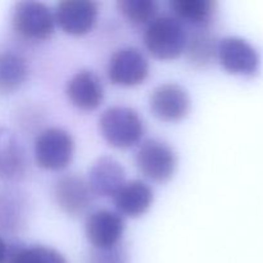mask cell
Returning a JSON list of instances; mask_svg holds the SVG:
<instances>
[{"instance_id":"obj_1","label":"cell","mask_w":263,"mask_h":263,"mask_svg":"<svg viewBox=\"0 0 263 263\" xmlns=\"http://www.w3.org/2000/svg\"><path fill=\"white\" fill-rule=\"evenodd\" d=\"M99 130L110 146L127 149L141 140L145 127L135 109L123 105H115L108 108L100 116Z\"/></svg>"},{"instance_id":"obj_2","label":"cell","mask_w":263,"mask_h":263,"mask_svg":"<svg viewBox=\"0 0 263 263\" xmlns=\"http://www.w3.org/2000/svg\"><path fill=\"white\" fill-rule=\"evenodd\" d=\"M187 32L185 26L174 15L157 17L144 32L145 48L154 58L162 61L176 59L185 51Z\"/></svg>"},{"instance_id":"obj_3","label":"cell","mask_w":263,"mask_h":263,"mask_svg":"<svg viewBox=\"0 0 263 263\" xmlns=\"http://www.w3.org/2000/svg\"><path fill=\"white\" fill-rule=\"evenodd\" d=\"M33 154L39 167L49 171H61L67 168L73 159V138L63 128H45L35 139Z\"/></svg>"},{"instance_id":"obj_4","label":"cell","mask_w":263,"mask_h":263,"mask_svg":"<svg viewBox=\"0 0 263 263\" xmlns=\"http://www.w3.org/2000/svg\"><path fill=\"white\" fill-rule=\"evenodd\" d=\"M12 27L22 39L43 41L54 33L55 18L44 3L20 2L13 8Z\"/></svg>"},{"instance_id":"obj_5","label":"cell","mask_w":263,"mask_h":263,"mask_svg":"<svg viewBox=\"0 0 263 263\" xmlns=\"http://www.w3.org/2000/svg\"><path fill=\"white\" fill-rule=\"evenodd\" d=\"M139 171L156 182H166L174 177L177 168V154L167 143L157 139L146 140L136 153Z\"/></svg>"},{"instance_id":"obj_6","label":"cell","mask_w":263,"mask_h":263,"mask_svg":"<svg viewBox=\"0 0 263 263\" xmlns=\"http://www.w3.org/2000/svg\"><path fill=\"white\" fill-rule=\"evenodd\" d=\"M107 74L113 85L123 87L138 86L148 77L149 62L138 48H121L110 57Z\"/></svg>"},{"instance_id":"obj_7","label":"cell","mask_w":263,"mask_h":263,"mask_svg":"<svg viewBox=\"0 0 263 263\" xmlns=\"http://www.w3.org/2000/svg\"><path fill=\"white\" fill-rule=\"evenodd\" d=\"M217 58L225 71L233 74L253 76L259 68L257 49L246 39L229 36L217 44Z\"/></svg>"},{"instance_id":"obj_8","label":"cell","mask_w":263,"mask_h":263,"mask_svg":"<svg viewBox=\"0 0 263 263\" xmlns=\"http://www.w3.org/2000/svg\"><path fill=\"white\" fill-rule=\"evenodd\" d=\"M151 110L158 120L176 122L187 116L192 107L189 92L181 85L167 82L157 86L149 98Z\"/></svg>"},{"instance_id":"obj_9","label":"cell","mask_w":263,"mask_h":263,"mask_svg":"<svg viewBox=\"0 0 263 263\" xmlns=\"http://www.w3.org/2000/svg\"><path fill=\"white\" fill-rule=\"evenodd\" d=\"M99 8L98 3L90 0H64L57 4L55 23L66 33L84 36L94 28Z\"/></svg>"},{"instance_id":"obj_10","label":"cell","mask_w":263,"mask_h":263,"mask_svg":"<svg viewBox=\"0 0 263 263\" xmlns=\"http://www.w3.org/2000/svg\"><path fill=\"white\" fill-rule=\"evenodd\" d=\"M94 197L87 180L76 174L64 175L54 185V198L64 213L81 216L91 207Z\"/></svg>"},{"instance_id":"obj_11","label":"cell","mask_w":263,"mask_h":263,"mask_svg":"<svg viewBox=\"0 0 263 263\" xmlns=\"http://www.w3.org/2000/svg\"><path fill=\"white\" fill-rule=\"evenodd\" d=\"M85 233L92 248H113L120 246L125 233V220L118 212L109 210L95 211L87 216Z\"/></svg>"},{"instance_id":"obj_12","label":"cell","mask_w":263,"mask_h":263,"mask_svg":"<svg viewBox=\"0 0 263 263\" xmlns=\"http://www.w3.org/2000/svg\"><path fill=\"white\" fill-rule=\"evenodd\" d=\"M66 94L72 105L81 110H95L104 100L102 80L91 69L76 72L68 81Z\"/></svg>"},{"instance_id":"obj_13","label":"cell","mask_w":263,"mask_h":263,"mask_svg":"<svg viewBox=\"0 0 263 263\" xmlns=\"http://www.w3.org/2000/svg\"><path fill=\"white\" fill-rule=\"evenodd\" d=\"M27 168V154L18 136L0 126V180L18 181L25 177Z\"/></svg>"},{"instance_id":"obj_14","label":"cell","mask_w":263,"mask_h":263,"mask_svg":"<svg viewBox=\"0 0 263 263\" xmlns=\"http://www.w3.org/2000/svg\"><path fill=\"white\" fill-rule=\"evenodd\" d=\"M87 182L95 197L113 198L126 182V172L117 159L103 156L94 162Z\"/></svg>"},{"instance_id":"obj_15","label":"cell","mask_w":263,"mask_h":263,"mask_svg":"<svg viewBox=\"0 0 263 263\" xmlns=\"http://www.w3.org/2000/svg\"><path fill=\"white\" fill-rule=\"evenodd\" d=\"M154 193L148 184L141 180H133L123 184V186L113 195L117 212L126 217L138 218L152 207Z\"/></svg>"},{"instance_id":"obj_16","label":"cell","mask_w":263,"mask_h":263,"mask_svg":"<svg viewBox=\"0 0 263 263\" xmlns=\"http://www.w3.org/2000/svg\"><path fill=\"white\" fill-rule=\"evenodd\" d=\"M30 68L21 54L12 50H0V94L18 91L27 81Z\"/></svg>"},{"instance_id":"obj_17","label":"cell","mask_w":263,"mask_h":263,"mask_svg":"<svg viewBox=\"0 0 263 263\" xmlns=\"http://www.w3.org/2000/svg\"><path fill=\"white\" fill-rule=\"evenodd\" d=\"M174 17L180 22L189 23L197 28H205L210 25L217 10L215 0H171L170 2Z\"/></svg>"},{"instance_id":"obj_18","label":"cell","mask_w":263,"mask_h":263,"mask_svg":"<svg viewBox=\"0 0 263 263\" xmlns=\"http://www.w3.org/2000/svg\"><path fill=\"white\" fill-rule=\"evenodd\" d=\"M185 51L192 63L205 66L217 57V43L205 28H198L193 35H187Z\"/></svg>"},{"instance_id":"obj_19","label":"cell","mask_w":263,"mask_h":263,"mask_svg":"<svg viewBox=\"0 0 263 263\" xmlns=\"http://www.w3.org/2000/svg\"><path fill=\"white\" fill-rule=\"evenodd\" d=\"M118 13L135 26H148L158 15L159 5L156 0H120Z\"/></svg>"},{"instance_id":"obj_20","label":"cell","mask_w":263,"mask_h":263,"mask_svg":"<svg viewBox=\"0 0 263 263\" xmlns=\"http://www.w3.org/2000/svg\"><path fill=\"white\" fill-rule=\"evenodd\" d=\"M5 263H68L62 253L50 247L31 246L9 248Z\"/></svg>"},{"instance_id":"obj_21","label":"cell","mask_w":263,"mask_h":263,"mask_svg":"<svg viewBox=\"0 0 263 263\" xmlns=\"http://www.w3.org/2000/svg\"><path fill=\"white\" fill-rule=\"evenodd\" d=\"M86 263H128V254L122 246L107 249L92 248Z\"/></svg>"},{"instance_id":"obj_22","label":"cell","mask_w":263,"mask_h":263,"mask_svg":"<svg viewBox=\"0 0 263 263\" xmlns=\"http://www.w3.org/2000/svg\"><path fill=\"white\" fill-rule=\"evenodd\" d=\"M8 252H9V247L4 241V239L0 238V263H5L8 257Z\"/></svg>"}]
</instances>
